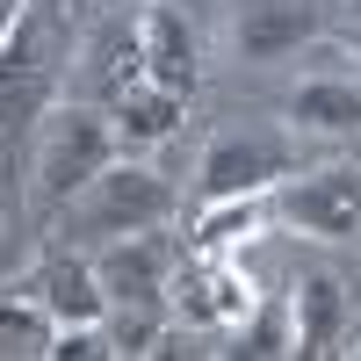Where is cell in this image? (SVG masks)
<instances>
[{
	"instance_id": "obj_22",
	"label": "cell",
	"mask_w": 361,
	"mask_h": 361,
	"mask_svg": "<svg viewBox=\"0 0 361 361\" xmlns=\"http://www.w3.org/2000/svg\"><path fill=\"white\" fill-rule=\"evenodd\" d=\"M354 354H361V347H354Z\"/></svg>"
},
{
	"instance_id": "obj_16",
	"label": "cell",
	"mask_w": 361,
	"mask_h": 361,
	"mask_svg": "<svg viewBox=\"0 0 361 361\" xmlns=\"http://www.w3.org/2000/svg\"><path fill=\"white\" fill-rule=\"evenodd\" d=\"M58 340V318L29 289H0V361H37Z\"/></svg>"
},
{
	"instance_id": "obj_11",
	"label": "cell",
	"mask_w": 361,
	"mask_h": 361,
	"mask_svg": "<svg viewBox=\"0 0 361 361\" xmlns=\"http://www.w3.org/2000/svg\"><path fill=\"white\" fill-rule=\"evenodd\" d=\"M15 289H29V296H37V304L58 318V325H102V318H109V289H102V275H94V260L73 253V246L44 253V260L29 267Z\"/></svg>"
},
{
	"instance_id": "obj_12",
	"label": "cell",
	"mask_w": 361,
	"mask_h": 361,
	"mask_svg": "<svg viewBox=\"0 0 361 361\" xmlns=\"http://www.w3.org/2000/svg\"><path fill=\"white\" fill-rule=\"evenodd\" d=\"M296 296V354H347V333H354V296L340 275H304L289 282Z\"/></svg>"
},
{
	"instance_id": "obj_6",
	"label": "cell",
	"mask_w": 361,
	"mask_h": 361,
	"mask_svg": "<svg viewBox=\"0 0 361 361\" xmlns=\"http://www.w3.org/2000/svg\"><path fill=\"white\" fill-rule=\"evenodd\" d=\"M145 80V37H137V15L130 8H116L102 15L87 37L73 44V66H66V102H94L109 109L123 87Z\"/></svg>"
},
{
	"instance_id": "obj_7",
	"label": "cell",
	"mask_w": 361,
	"mask_h": 361,
	"mask_svg": "<svg viewBox=\"0 0 361 361\" xmlns=\"http://www.w3.org/2000/svg\"><path fill=\"white\" fill-rule=\"evenodd\" d=\"M166 311L180 333H224L253 311V289L246 275L231 267V253H209V246H188L173 267V289H166Z\"/></svg>"
},
{
	"instance_id": "obj_9",
	"label": "cell",
	"mask_w": 361,
	"mask_h": 361,
	"mask_svg": "<svg viewBox=\"0 0 361 361\" xmlns=\"http://www.w3.org/2000/svg\"><path fill=\"white\" fill-rule=\"evenodd\" d=\"M318 37H325V0H246V8L231 15V44H238L246 66L296 58Z\"/></svg>"
},
{
	"instance_id": "obj_10",
	"label": "cell",
	"mask_w": 361,
	"mask_h": 361,
	"mask_svg": "<svg viewBox=\"0 0 361 361\" xmlns=\"http://www.w3.org/2000/svg\"><path fill=\"white\" fill-rule=\"evenodd\" d=\"M137 37H145V80L173 87V94H195L202 87V37L180 0H145L137 8Z\"/></svg>"
},
{
	"instance_id": "obj_3",
	"label": "cell",
	"mask_w": 361,
	"mask_h": 361,
	"mask_svg": "<svg viewBox=\"0 0 361 361\" xmlns=\"http://www.w3.org/2000/svg\"><path fill=\"white\" fill-rule=\"evenodd\" d=\"M173 180L159 166H145V159H109L87 188L58 209V224H66L73 238H94V246H109V238H123V231H152L173 217Z\"/></svg>"
},
{
	"instance_id": "obj_13",
	"label": "cell",
	"mask_w": 361,
	"mask_h": 361,
	"mask_svg": "<svg viewBox=\"0 0 361 361\" xmlns=\"http://www.w3.org/2000/svg\"><path fill=\"white\" fill-rule=\"evenodd\" d=\"M180 116H188V94H173V87L159 80H137L123 87V94L109 102V123H116V145L137 159V152H152V145H166L180 130Z\"/></svg>"
},
{
	"instance_id": "obj_1",
	"label": "cell",
	"mask_w": 361,
	"mask_h": 361,
	"mask_svg": "<svg viewBox=\"0 0 361 361\" xmlns=\"http://www.w3.org/2000/svg\"><path fill=\"white\" fill-rule=\"evenodd\" d=\"M66 66H73V29L58 0H22L15 29L0 37V202H22V159L37 145L44 116L66 102Z\"/></svg>"
},
{
	"instance_id": "obj_14",
	"label": "cell",
	"mask_w": 361,
	"mask_h": 361,
	"mask_svg": "<svg viewBox=\"0 0 361 361\" xmlns=\"http://www.w3.org/2000/svg\"><path fill=\"white\" fill-rule=\"evenodd\" d=\"M289 123L311 137H354L361 130V80H304L289 94Z\"/></svg>"
},
{
	"instance_id": "obj_5",
	"label": "cell",
	"mask_w": 361,
	"mask_h": 361,
	"mask_svg": "<svg viewBox=\"0 0 361 361\" xmlns=\"http://www.w3.org/2000/svg\"><path fill=\"white\" fill-rule=\"evenodd\" d=\"M296 173V152L267 130H224L202 145V166H195V195L202 202H238V195H267Z\"/></svg>"
},
{
	"instance_id": "obj_15",
	"label": "cell",
	"mask_w": 361,
	"mask_h": 361,
	"mask_svg": "<svg viewBox=\"0 0 361 361\" xmlns=\"http://www.w3.org/2000/svg\"><path fill=\"white\" fill-rule=\"evenodd\" d=\"M224 354H246V361H275V354H296V296L275 289L231 325V347Z\"/></svg>"
},
{
	"instance_id": "obj_8",
	"label": "cell",
	"mask_w": 361,
	"mask_h": 361,
	"mask_svg": "<svg viewBox=\"0 0 361 361\" xmlns=\"http://www.w3.org/2000/svg\"><path fill=\"white\" fill-rule=\"evenodd\" d=\"M173 267H180V246L152 224V231H123L94 253V275L109 289V311L116 304H166L173 289Z\"/></svg>"
},
{
	"instance_id": "obj_21",
	"label": "cell",
	"mask_w": 361,
	"mask_h": 361,
	"mask_svg": "<svg viewBox=\"0 0 361 361\" xmlns=\"http://www.w3.org/2000/svg\"><path fill=\"white\" fill-rule=\"evenodd\" d=\"M180 8H195V0H180Z\"/></svg>"
},
{
	"instance_id": "obj_20",
	"label": "cell",
	"mask_w": 361,
	"mask_h": 361,
	"mask_svg": "<svg viewBox=\"0 0 361 361\" xmlns=\"http://www.w3.org/2000/svg\"><path fill=\"white\" fill-rule=\"evenodd\" d=\"M347 44H354V58H361V29H354V37H347Z\"/></svg>"
},
{
	"instance_id": "obj_18",
	"label": "cell",
	"mask_w": 361,
	"mask_h": 361,
	"mask_svg": "<svg viewBox=\"0 0 361 361\" xmlns=\"http://www.w3.org/2000/svg\"><path fill=\"white\" fill-rule=\"evenodd\" d=\"M15 15H22V0H0V37L15 29Z\"/></svg>"
},
{
	"instance_id": "obj_17",
	"label": "cell",
	"mask_w": 361,
	"mask_h": 361,
	"mask_svg": "<svg viewBox=\"0 0 361 361\" xmlns=\"http://www.w3.org/2000/svg\"><path fill=\"white\" fill-rule=\"evenodd\" d=\"M116 340H109V318L102 325H58V340H51V361H109Z\"/></svg>"
},
{
	"instance_id": "obj_2",
	"label": "cell",
	"mask_w": 361,
	"mask_h": 361,
	"mask_svg": "<svg viewBox=\"0 0 361 361\" xmlns=\"http://www.w3.org/2000/svg\"><path fill=\"white\" fill-rule=\"evenodd\" d=\"M109 159H123L109 109H94V102H58L44 116L37 145H29V202H37L44 217H58V209H66Z\"/></svg>"
},
{
	"instance_id": "obj_4",
	"label": "cell",
	"mask_w": 361,
	"mask_h": 361,
	"mask_svg": "<svg viewBox=\"0 0 361 361\" xmlns=\"http://www.w3.org/2000/svg\"><path fill=\"white\" fill-rule=\"evenodd\" d=\"M275 224L304 231V238H361V166L354 159H333L318 173H289L275 188Z\"/></svg>"
},
{
	"instance_id": "obj_19",
	"label": "cell",
	"mask_w": 361,
	"mask_h": 361,
	"mask_svg": "<svg viewBox=\"0 0 361 361\" xmlns=\"http://www.w3.org/2000/svg\"><path fill=\"white\" fill-rule=\"evenodd\" d=\"M94 8H102V15H116V8H130V15H137L145 0H94Z\"/></svg>"
}]
</instances>
